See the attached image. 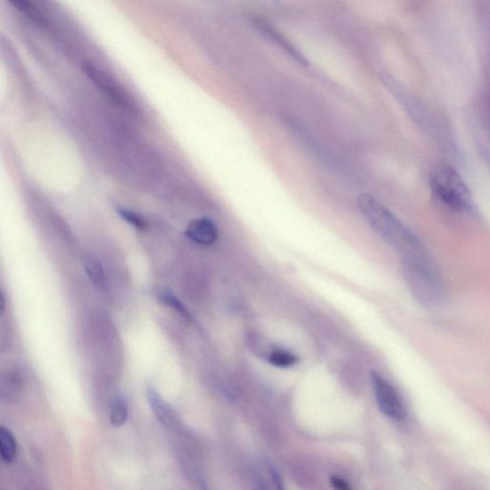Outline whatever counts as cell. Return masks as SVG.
<instances>
[{"label":"cell","mask_w":490,"mask_h":490,"mask_svg":"<svg viewBox=\"0 0 490 490\" xmlns=\"http://www.w3.org/2000/svg\"><path fill=\"white\" fill-rule=\"evenodd\" d=\"M148 399L156 417L169 428H173V419L164 404L162 396L153 387L148 389Z\"/></svg>","instance_id":"obj_9"},{"label":"cell","mask_w":490,"mask_h":490,"mask_svg":"<svg viewBox=\"0 0 490 490\" xmlns=\"http://www.w3.org/2000/svg\"><path fill=\"white\" fill-rule=\"evenodd\" d=\"M18 444L14 435L6 428L0 426V459L12 462L17 458Z\"/></svg>","instance_id":"obj_7"},{"label":"cell","mask_w":490,"mask_h":490,"mask_svg":"<svg viewBox=\"0 0 490 490\" xmlns=\"http://www.w3.org/2000/svg\"><path fill=\"white\" fill-rule=\"evenodd\" d=\"M129 416L128 407L122 400L113 403L111 414V422L114 427H121L127 421Z\"/></svg>","instance_id":"obj_11"},{"label":"cell","mask_w":490,"mask_h":490,"mask_svg":"<svg viewBox=\"0 0 490 490\" xmlns=\"http://www.w3.org/2000/svg\"><path fill=\"white\" fill-rule=\"evenodd\" d=\"M402 260L406 280L414 293L422 300H438L443 294L441 275L428 253Z\"/></svg>","instance_id":"obj_3"},{"label":"cell","mask_w":490,"mask_h":490,"mask_svg":"<svg viewBox=\"0 0 490 490\" xmlns=\"http://www.w3.org/2000/svg\"><path fill=\"white\" fill-rule=\"evenodd\" d=\"M10 2L14 4L18 9H21L24 12H28V14H36V12L33 10L29 0H10Z\"/></svg>","instance_id":"obj_14"},{"label":"cell","mask_w":490,"mask_h":490,"mask_svg":"<svg viewBox=\"0 0 490 490\" xmlns=\"http://www.w3.org/2000/svg\"><path fill=\"white\" fill-rule=\"evenodd\" d=\"M6 308L5 297L2 291H0V315L4 313Z\"/></svg>","instance_id":"obj_16"},{"label":"cell","mask_w":490,"mask_h":490,"mask_svg":"<svg viewBox=\"0 0 490 490\" xmlns=\"http://www.w3.org/2000/svg\"><path fill=\"white\" fill-rule=\"evenodd\" d=\"M330 484H332L336 489L339 490H349L351 488L346 481H344L336 476H333L332 478H330Z\"/></svg>","instance_id":"obj_15"},{"label":"cell","mask_w":490,"mask_h":490,"mask_svg":"<svg viewBox=\"0 0 490 490\" xmlns=\"http://www.w3.org/2000/svg\"><path fill=\"white\" fill-rule=\"evenodd\" d=\"M118 214L126 222L132 225V227L137 229H145L147 228V221L144 220L143 217L128 209L119 208Z\"/></svg>","instance_id":"obj_12"},{"label":"cell","mask_w":490,"mask_h":490,"mask_svg":"<svg viewBox=\"0 0 490 490\" xmlns=\"http://www.w3.org/2000/svg\"><path fill=\"white\" fill-rule=\"evenodd\" d=\"M84 268L90 281L99 289L107 287V275H105L102 263L94 257H87Z\"/></svg>","instance_id":"obj_8"},{"label":"cell","mask_w":490,"mask_h":490,"mask_svg":"<svg viewBox=\"0 0 490 490\" xmlns=\"http://www.w3.org/2000/svg\"><path fill=\"white\" fill-rule=\"evenodd\" d=\"M357 206L370 228L402 259L428 253L419 237L372 195H360Z\"/></svg>","instance_id":"obj_1"},{"label":"cell","mask_w":490,"mask_h":490,"mask_svg":"<svg viewBox=\"0 0 490 490\" xmlns=\"http://www.w3.org/2000/svg\"><path fill=\"white\" fill-rule=\"evenodd\" d=\"M298 361L297 357L285 350H275L270 356V362L279 368L294 366Z\"/></svg>","instance_id":"obj_10"},{"label":"cell","mask_w":490,"mask_h":490,"mask_svg":"<svg viewBox=\"0 0 490 490\" xmlns=\"http://www.w3.org/2000/svg\"><path fill=\"white\" fill-rule=\"evenodd\" d=\"M86 71L87 75L94 79V82L109 96L115 104L120 107L129 109L132 103L127 91L119 86V84L107 73L103 72L94 65H87Z\"/></svg>","instance_id":"obj_5"},{"label":"cell","mask_w":490,"mask_h":490,"mask_svg":"<svg viewBox=\"0 0 490 490\" xmlns=\"http://www.w3.org/2000/svg\"><path fill=\"white\" fill-rule=\"evenodd\" d=\"M187 236L197 245L208 246L217 242L219 230L216 223L206 218L193 220L187 230Z\"/></svg>","instance_id":"obj_6"},{"label":"cell","mask_w":490,"mask_h":490,"mask_svg":"<svg viewBox=\"0 0 490 490\" xmlns=\"http://www.w3.org/2000/svg\"><path fill=\"white\" fill-rule=\"evenodd\" d=\"M162 299L171 309L176 310L187 318H191V314L188 310L185 308L184 304L174 295H171L170 293H164Z\"/></svg>","instance_id":"obj_13"},{"label":"cell","mask_w":490,"mask_h":490,"mask_svg":"<svg viewBox=\"0 0 490 490\" xmlns=\"http://www.w3.org/2000/svg\"><path fill=\"white\" fill-rule=\"evenodd\" d=\"M376 400L380 411L394 420H402L405 417L404 404L392 384L376 372L370 374Z\"/></svg>","instance_id":"obj_4"},{"label":"cell","mask_w":490,"mask_h":490,"mask_svg":"<svg viewBox=\"0 0 490 490\" xmlns=\"http://www.w3.org/2000/svg\"><path fill=\"white\" fill-rule=\"evenodd\" d=\"M430 187L436 202L456 213L473 209L472 195L465 180L452 166L440 165L433 170Z\"/></svg>","instance_id":"obj_2"}]
</instances>
